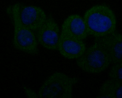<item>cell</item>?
<instances>
[{
    "instance_id": "7",
    "label": "cell",
    "mask_w": 122,
    "mask_h": 98,
    "mask_svg": "<svg viewBox=\"0 0 122 98\" xmlns=\"http://www.w3.org/2000/svg\"><path fill=\"white\" fill-rule=\"evenodd\" d=\"M95 42L101 44L110 55L112 63H122V35L118 33L95 37Z\"/></svg>"
},
{
    "instance_id": "10",
    "label": "cell",
    "mask_w": 122,
    "mask_h": 98,
    "mask_svg": "<svg viewBox=\"0 0 122 98\" xmlns=\"http://www.w3.org/2000/svg\"><path fill=\"white\" fill-rule=\"evenodd\" d=\"M98 98H122V83L110 79L106 80L99 89Z\"/></svg>"
},
{
    "instance_id": "6",
    "label": "cell",
    "mask_w": 122,
    "mask_h": 98,
    "mask_svg": "<svg viewBox=\"0 0 122 98\" xmlns=\"http://www.w3.org/2000/svg\"><path fill=\"white\" fill-rule=\"evenodd\" d=\"M36 31V38L40 45L48 49L58 50L60 38L59 28L52 17H47L45 22Z\"/></svg>"
},
{
    "instance_id": "4",
    "label": "cell",
    "mask_w": 122,
    "mask_h": 98,
    "mask_svg": "<svg viewBox=\"0 0 122 98\" xmlns=\"http://www.w3.org/2000/svg\"><path fill=\"white\" fill-rule=\"evenodd\" d=\"M7 12L11 17L14 23L13 44L15 48L30 55L38 54V42L33 32L20 23L15 11L10 6L8 8Z\"/></svg>"
},
{
    "instance_id": "3",
    "label": "cell",
    "mask_w": 122,
    "mask_h": 98,
    "mask_svg": "<svg viewBox=\"0 0 122 98\" xmlns=\"http://www.w3.org/2000/svg\"><path fill=\"white\" fill-rule=\"evenodd\" d=\"M112 63L110 55L101 44H94L86 49L76 60L78 67L85 72L98 74L105 70Z\"/></svg>"
},
{
    "instance_id": "11",
    "label": "cell",
    "mask_w": 122,
    "mask_h": 98,
    "mask_svg": "<svg viewBox=\"0 0 122 98\" xmlns=\"http://www.w3.org/2000/svg\"><path fill=\"white\" fill-rule=\"evenodd\" d=\"M110 79L122 83V63L114 64L108 74Z\"/></svg>"
},
{
    "instance_id": "12",
    "label": "cell",
    "mask_w": 122,
    "mask_h": 98,
    "mask_svg": "<svg viewBox=\"0 0 122 98\" xmlns=\"http://www.w3.org/2000/svg\"><path fill=\"white\" fill-rule=\"evenodd\" d=\"M24 89L26 95L29 98H39L38 95L34 91L30 88H28L27 87H24Z\"/></svg>"
},
{
    "instance_id": "8",
    "label": "cell",
    "mask_w": 122,
    "mask_h": 98,
    "mask_svg": "<svg viewBox=\"0 0 122 98\" xmlns=\"http://www.w3.org/2000/svg\"><path fill=\"white\" fill-rule=\"evenodd\" d=\"M86 49L85 44L82 40L72 38L61 33L58 50L64 57L77 59L83 55Z\"/></svg>"
},
{
    "instance_id": "1",
    "label": "cell",
    "mask_w": 122,
    "mask_h": 98,
    "mask_svg": "<svg viewBox=\"0 0 122 98\" xmlns=\"http://www.w3.org/2000/svg\"><path fill=\"white\" fill-rule=\"evenodd\" d=\"M88 35L95 37H103L115 32L116 17L108 6L95 5L88 9L84 16Z\"/></svg>"
},
{
    "instance_id": "9",
    "label": "cell",
    "mask_w": 122,
    "mask_h": 98,
    "mask_svg": "<svg viewBox=\"0 0 122 98\" xmlns=\"http://www.w3.org/2000/svg\"><path fill=\"white\" fill-rule=\"evenodd\" d=\"M61 33L80 40L85 39L89 35L83 18L78 14L71 15L64 20Z\"/></svg>"
},
{
    "instance_id": "5",
    "label": "cell",
    "mask_w": 122,
    "mask_h": 98,
    "mask_svg": "<svg viewBox=\"0 0 122 98\" xmlns=\"http://www.w3.org/2000/svg\"><path fill=\"white\" fill-rule=\"evenodd\" d=\"M10 7L15 11L20 23L32 31H37L47 18L44 11L37 6L16 3Z\"/></svg>"
},
{
    "instance_id": "2",
    "label": "cell",
    "mask_w": 122,
    "mask_h": 98,
    "mask_svg": "<svg viewBox=\"0 0 122 98\" xmlns=\"http://www.w3.org/2000/svg\"><path fill=\"white\" fill-rule=\"evenodd\" d=\"M78 81L77 78L56 72L49 77L40 88L39 98H72L73 87Z\"/></svg>"
}]
</instances>
